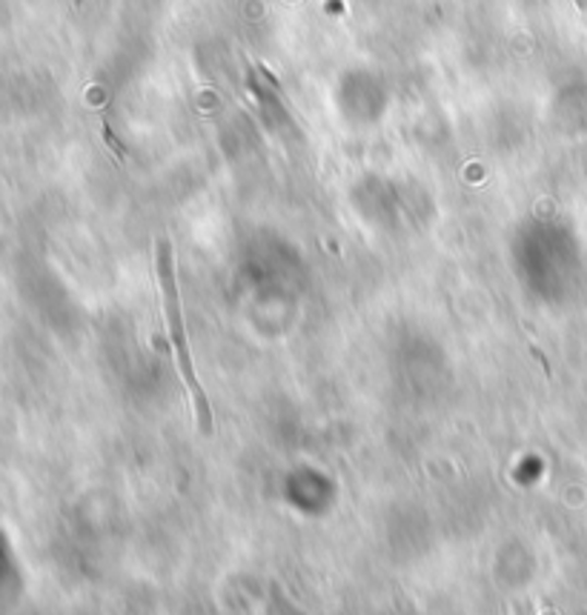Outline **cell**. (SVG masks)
Returning a JSON list of instances; mask_svg holds the SVG:
<instances>
[{"label":"cell","mask_w":587,"mask_h":615,"mask_svg":"<svg viewBox=\"0 0 587 615\" xmlns=\"http://www.w3.org/2000/svg\"><path fill=\"white\" fill-rule=\"evenodd\" d=\"M155 261H158V281L160 289H164V310H167L169 338H172V350H176L178 373H181L183 384L190 389L199 430L204 435H213V407H209V398H206L199 375H195V366H192L190 341H187V327H183V315H181V296H178V287H176L172 246H169L167 238H160L158 246H155Z\"/></svg>","instance_id":"1"},{"label":"cell","mask_w":587,"mask_h":615,"mask_svg":"<svg viewBox=\"0 0 587 615\" xmlns=\"http://www.w3.org/2000/svg\"><path fill=\"white\" fill-rule=\"evenodd\" d=\"M513 615H536L534 601H530V599H525V601H516V604H513Z\"/></svg>","instance_id":"2"}]
</instances>
